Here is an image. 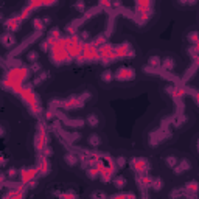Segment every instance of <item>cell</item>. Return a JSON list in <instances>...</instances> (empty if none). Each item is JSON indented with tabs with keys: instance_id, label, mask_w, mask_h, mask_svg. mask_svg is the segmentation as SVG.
Wrapping results in <instances>:
<instances>
[{
	"instance_id": "obj_1",
	"label": "cell",
	"mask_w": 199,
	"mask_h": 199,
	"mask_svg": "<svg viewBox=\"0 0 199 199\" xmlns=\"http://www.w3.org/2000/svg\"><path fill=\"white\" fill-rule=\"evenodd\" d=\"M115 75H117V78L121 79V81H123V79H132L134 78V70L129 69V67H121Z\"/></svg>"
},
{
	"instance_id": "obj_2",
	"label": "cell",
	"mask_w": 199,
	"mask_h": 199,
	"mask_svg": "<svg viewBox=\"0 0 199 199\" xmlns=\"http://www.w3.org/2000/svg\"><path fill=\"white\" fill-rule=\"evenodd\" d=\"M36 173H38V170H34V168H30V170H22V181L25 182H30L31 179H34Z\"/></svg>"
},
{
	"instance_id": "obj_3",
	"label": "cell",
	"mask_w": 199,
	"mask_h": 199,
	"mask_svg": "<svg viewBox=\"0 0 199 199\" xmlns=\"http://www.w3.org/2000/svg\"><path fill=\"white\" fill-rule=\"evenodd\" d=\"M132 165H134V168H135V170L142 171L145 167H146V162H145L143 159H134V160H132Z\"/></svg>"
},
{
	"instance_id": "obj_4",
	"label": "cell",
	"mask_w": 199,
	"mask_h": 199,
	"mask_svg": "<svg viewBox=\"0 0 199 199\" xmlns=\"http://www.w3.org/2000/svg\"><path fill=\"white\" fill-rule=\"evenodd\" d=\"M17 24H19V19L14 17V19H9V20L6 22V26H8V30H13V31H14V30L19 28Z\"/></svg>"
},
{
	"instance_id": "obj_5",
	"label": "cell",
	"mask_w": 199,
	"mask_h": 199,
	"mask_svg": "<svg viewBox=\"0 0 199 199\" xmlns=\"http://www.w3.org/2000/svg\"><path fill=\"white\" fill-rule=\"evenodd\" d=\"M162 65H163L167 70H171V69L174 67V62H173V59H171V58H167L163 62H162Z\"/></svg>"
},
{
	"instance_id": "obj_6",
	"label": "cell",
	"mask_w": 199,
	"mask_h": 199,
	"mask_svg": "<svg viewBox=\"0 0 199 199\" xmlns=\"http://www.w3.org/2000/svg\"><path fill=\"white\" fill-rule=\"evenodd\" d=\"M148 62H149V65H151V67H157V65L160 64V58H159V56H151Z\"/></svg>"
},
{
	"instance_id": "obj_7",
	"label": "cell",
	"mask_w": 199,
	"mask_h": 199,
	"mask_svg": "<svg viewBox=\"0 0 199 199\" xmlns=\"http://www.w3.org/2000/svg\"><path fill=\"white\" fill-rule=\"evenodd\" d=\"M87 123L90 126H97L98 125V117H97V115H94V114L89 115V117H87Z\"/></svg>"
},
{
	"instance_id": "obj_8",
	"label": "cell",
	"mask_w": 199,
	"mask_h": 199,
	"mask_svg": "<svg viewBox=\"0 0 199 199\" xmlns=\"http://www.w3.org/2000/svg\"><path fill=\"white\" fill-rule=\"evenodd\" d=\"M167 165H168L170 168H174L176 165H177V159H176V157H171V156H170V157H167Z\"/></svg>"
},
{
	"instance_id": "obj_9",
	"label": "cell",
	"mask_w": 199,
	"mask_h": 199,
	"mask_svg": "<svg viewBox=\"0 0 199 199\" xmlns=\"http://www.w3.org/2000/svg\"><path fill=\"white\" fill-rule=\"evenodd\" d=\"M162 187H163V182H162L160 179H154V182H152V188H154V190H160Z\"/></svg>"
},
{
	"instance_id": "obj_10",
	"label": "cell",
	"mask_w": 199,
	"mask_h": 199,
	"mask_svg": "<svg viewBox=\"0 0 199 199\" xmlns=\"http://www.w3.org/2000/svg\"><path fill=\"white\" fill-rule=\"evenodd\" d=\"M187 190L191 191V193L198 191V184H196V182H190V184H187Z\"/></svg>"
},
{
	"instance_id": "obj_11",
	"label": "cell",
	"mask_w": 199,
	"mask_h": 199,
	"mask_svg": "<svg viewBox=\"0 0 199 199\" xmlns=\"http://www.w3.org/2000/svg\"><path fill=\"white\" fill-rule=\"evenodd\" d=\"M103 81H106V82H109V81H112V72H109V70H106L104 73H103Z\"/></svg>"
},
{
	"instance_id": "obj_12",
	"label": "cell",
	"mask_w": 199,
	"mask_h": 199,
	"mask_svg": "<svg viewBox=\"0 0 199 199\" xmlns=\"http://www.w3.org/2000/svg\"><path fill=\"white\" fill-rule=\"evenodd\" d=\"M65 160H67L69 165H75L76 163V157L73 154H67V156H65Z\"/></svg>"
},
{
	"instance_id": "obj_13",
	"label": "cell",
	"mask_w": 199,
	"mask_h": 199,
	"mask_svg": "<svg viewBox=\"0 0 199 199\" xmlns=\"http://www.w3.org/2000/svg\"><path fill=\"white\" fill-rule=\"evenodd\" d=\"M33 25H34V28H36V30H42V28H44V22H42L41 19H34Z\"/></svg>"
},
{
	"instance_id": "obj_14",
	"label": "cell",
	"mask_w": 199,
	"mask_h": 199,
	"mask_svg": "<svg viewBox=\"0 0 199 199\" xmlns=\"http://www.w3.org/2000/svg\"><path fill=\"white\" fill-rule=\"evenodd\" d=\"M125 184H126V179L125 177H117V179H115V185H117L118 188H121Z\"/></svg>"
},
{
	"instance_id": "obj_15",
	"label": "cell",
	"mask_w": 199,
	"mask_h": 199,
	"mask_svg": "<svg viewBox=\"0 0 199 199\" xmlns=\"http://www.w3.org/2000/svg\"><path fill=\"white\" fill-rule=\"evenodd\" d=\"M190 41H191V42H196V44L199 42V33H198V31H193V33L190 34Z\"/></svg>"
},
{
	"instance_id": "obj_16",
	"label": "cell",
	"mask_w": 199,
	"mask_h": 199,
	"mask_svg": "<svg viewBox=\"0 0 199 199\" xmlns=\"http://www.w3.org/2000/svg\"><path fill=\"white\" fill-rule=\"evenodd\" d=\"M89 140H90V143L94 145V146L100 145V137H98V135H90V138H89Z\"/></svg>"
},
{
	"instance_id": "obj_17",
	"label": "cell",
	"mask_w": 199,
	"mask_h": 199,
	"mask_svg": "<svg viewBox=\"0 0 199 199\" xmlns=\"http://www.w3.org/2000/svg\"><path fill=\"white\" fill-rule=\"evenodd\" d=\"M2 42H3L5 45H9V44H11V36H9V34H3Z\"/></svg>"
},
{
	"instance_id": "obj_18",
	"label": "cell",
	"mask_w": 199,
	"mask_h": 199,
	"mask_svg": "<svg viewBox=\"0 0 199 199\" xmlns=\"http://www.w3.org/2000/svg\"><path fill=\"white\" fill-rule=\"evenodd\" d=\"M181 168L182 170H190V163H188V160H182L181 162Z\"/></svg>"
},
{
	"instance_id": "obj_19",
	"label": "cell",
	"mask_w": 199,
	"mask_h": 199,
	"mask_svg": "<svg viewBox=\"0 0 199 199\" xmlns=\"http://www.w3.org/2000/svg\"><path fill=\"white\" fill-rule=\"evenodd\" d=\"M34 59H38V53H36V51L30 53V55H28V61H30V62H33Z\"/></svg>"
},
{
	"instance_id": "obj_20",
	"label": "cell",
	"mask_w": 199,
	"mask_h": 199,
	"mask_svg": "<svg viewBox=\"0 0 199 199\" xmlns=\"http://www.w3.org/2000/svg\"><path fill=\"white\" fill-rule=\"evenodd\" d=\"M16 174H17V170H16V168H9V170H8V176H9V177H14Z\"/></svg>"
},
{
	"instance_id": "obj_21",
	"label": "cell",
	"mask_w": 199,
	"mask_h": 199,
	"mask_svg": "<svg viewBox=\"0 0 199 199\" xmlns=\"http://www.w3.org/2000/svg\"><path fill=\"white\" fill-rule=\"evenodd\" d=\"M117 162H118V167H123V165H125V159L123 157H118Z\"/></svg>"
},
{
	"instance_id": "obj_22",
	"label": "cell",
	"mask_w": 199,
	"mask_h": 199,
	"mask_svg": "<svg viewBox=\"0 0 199 199\" xmlns=\"http://www.w3.org/2000/svg\"><path fill=\"white\" fill-rule=\"evenodd\" d=\"M196 51L199 53V42H198V44H196Z\"/></svg>"
},
{
	"instance_id": "obj_23",
	"label": "cell",
	"mask_w": 199,
	"mask_h": 199,
	"mask_svg": "<svg viewBox=\"0 0 199 199\" xmlns=\"http://www.w3.org/2000/svg\"><path fill=\"white\" fill-rule=\"evenodd\" d=\"M198 148H199V142H198Z\"/></svg>"
}]
</instances>
